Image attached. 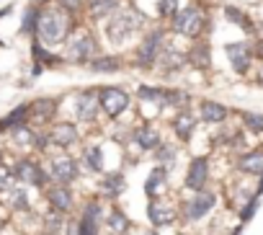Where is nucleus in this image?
Wrapping results in <instances>:
<instances>
[{"label":"nucleus","mask_w":263,"mask_h":235,"mask_svg":"<svg viewBox=\"0 0 263 235\" xmlns=\"http://www.w3.org/2000/svg\"><path fill=\"white\" fill-rule=\"evenodd\" d=\"M72 31V19L65 8H44L39 11V19H36V42L39 44H47V47H57L60 42H65Z\"/></svg>","instance_id":"f257e3e1"},{"label":"nucleus","mask_w":263,"mask_h":235,"mask_svg":"<svg viewBox=\"0 0 263 235\" xmlns=\"http://www.w3.org/2000/svg\"><path fill=\"white\" fill-rule=\"evenodd\" d=\"M145 26V16L137 11V8H119L114 16H108V24H106V34H108V42L121 47L124 42H129L140 29Z\"/></svg>","instance_id":"f03ea898"},{"label":"nucleus","mask_w":263,"mask_h":235,"mask_svg":"<svg viewBox=\"0 0 263 235\" xmlns=\"http://www.w3.org/2000/svg\"><path fill=\"white\" fill-rule=\"evenodd\" d=\"M65 42H67L65 55H67V60L75 62V65H88V62L96 57V52H98L96 37H93L88 29H72Z\"/></svg>","instance_id":"7ed1b4c3"},{"label":"nucleus","mask_w":263,"mask_h":235,"mask_svg":"<svg viewBox=\"0 0 263 235\" xmlns=\"http://www.w3.org/2000/svg\"><path fill=\"white\" fill-rule=\"evenodd\" d=\"M171 26L176 34L181 37H191L196 39L201 34V26H204V13L199 6H186V8H178L171 19Z\"/></svg>","instance_id":"20e7f679"},{"label":"nucleus","mask_w":263,"mask_h":235,"mask_svg":"<svg viewBox=\"0 0 263 235\" xmlns=\"http://www.w3.org/2000/svg\"><path fill=\"white\" fill-rule=\"evenodd\" d=\"M163 47H165V31L163 29H150L142 37L140 47H137V65L140 67H153L158 62Z\"/></svg>","instance_id":"39448f33"},{"label":"nucleus","mask_w":263,"mask_h":235,"mask_svg":"<svg viewBox=\"0 0 263 235\" xmlns=\"http://www.w3.org/2000/svg\"><path fill=\"white\" fill-rule=\"evenodd\" d=\"M129 101H132L129 93L124 88H119V85H103V88H98V106L106 111V116H111V119H116L121 111L129 109Z\"/></svg>","instance_id":"423d86ee"},{"label":"nucleus","mask_w":263,"mask_h":235,"mask_svg":"<svg viewBox=\"0 0 263 235\" xmlns=\"http://www.w3.org/2000/svg\"><path fill=\"white\" fill-rule=\"evenodd\" d=\"M49 178H52L54 184H60V186L72 184V181L78 178V163H75V158L67 155V153L54 155V158L49 160Z\"/></svg>","instance_id":"0eeeda50"},{"label":"nucleus","mask_w":263,"mask_h":235,"mask_svg":"<svg viewBox=\"0 0 263 235\" xmlns=\"http://www.w3.org/2000/svg\"><path fill=\"white\" fill-rule=\"evenodd\" d=\"M13 178H18V181H24V184H31V186H36V189H44L47 181H49V173H47L36 160H31V158H21V160L16 163Z\"/></svg>","instance_id":"6e6552de"},{"label":"nucleus","mask_w":263,"mask_h":235,"mask_svg":"<svg viewBox=\"0 0 263 235\" xmlns=\"http://www.w3.org/2000/svg\"><path fill=\"white\" fill-rule=\"evenodd\" d=\"M214 204H217V196H214L212 191H196V194L186 202L183 214H186L189 222H196V220L206 217V214L214 209Z\"/></svg>","instance_id":"1a4fd4ad"},{"label":"nucleus","mask_w":263,"mask_h":235,"mask_svg":"<svg viewBox=\"0 0 263 235\" xmlns=\"http://www.w3.org/2000/svg\"><path fill=\"white\" fill-rule=\"evenodd\" d=\"M206 181H209V160L204 158V155H196L191 163H189V171H186V189H191V191H204V186H206Z\"/></svg>","instance_id":"9d476101"},{"label":"nucleus","mask_w":263,"mask_h":235,"mask_svg":"<svg viewBox=\"0 0 263 235\" xmlns=\"http://www.w3.org/2000/svg\"><path fill=\"white\" fill-rule=\"evenodd\" d=\"M103 217V207L101 202H85L83 207V214L78 220V235H98V222Z\"/></svg>","instance_id":"9b49d317"},{"label":"nucleus","mask_w":263,"mask_h":235,"mask_svg":"<svg viewBox=\"0 0 263 235\" xmlns=\"http://www.w3.org/2000/svg\"><path fill=\"white\" fill-rule=\"evenodd\" d=\"M98 88H88L83 93H78V101H75V114L78 119L83 122H93L96 114H98Z\"/></svg>","instance_id":"f8f14e48"},{"label":"nucleus","mask_w":263,"mask_h":235,"mask_svg":"<svg viewBox=\"0 0 263 235\" xmlns=\"http://www.w3.org/2000/svg\"><path fill=\"white\" fill-rule=\"evenodd\" d=\"M224 52H227V57H230V62H232V67H235L237 75H245V73L250 70V60H253V49H250V44H245V42H235V44H227Z\"/></svg>","instance_id":"ddd939ff"},{"label":"nucleus","mask_w":263,"mask_h":235,"mask_svg":"<svg viewBox=\"0 0 263 235\" xmlns=\"http://www.w3.org/2000/svg\"><path fill=\"white\" fill-rule=\"evenodd\" d=\"M78 127L72 124V122H60L52 132H49V142H54V145H60V148H72L75 142H78Z\"/></svg>","instance_id":"4468645a"},{"label":"nucleus","mask_w":263,"mask_h":235,"mask_svg":"<svg viewBox=\"0 0 263 235\" xmlns=\"http://www.w3.org/2000/svg\"><path fill=\"white\" fill-rule=\"evenodd\" d=\"M147 217L153 220V225H155V227H165V225H171V222L176 220V209H173V207H168V204H163V202L155 196V199H150Z\"/></svg>","instance_id":"2eb2a0df"},{"label":"nucleus","mask_w":263,"mask_h":235,"mask_svg":"<svg viewBox=\"0 0 263 235\" xmlns=\"http://www.w3.org/2000/svg\"><path fill=\"white\" fill-rule=\"evenodd\" d=\"M47 199H49V204L54 207V212H60V214H65V212H70L72 209V191L67 189V186H54V189H49L47 191Z\"/></svg>","instance_id":"dca6fc26"},{"label":"nucleus","mask_w":263,"mask_h":235,"mask_svg":"<svg viewBox=\"0 0 263 235\" xmlns=\"http://www.w3.org/2000/svg\"><path fill=\"white\" fill-rule=\"evenodd\" d=\"M135 142H137V148H142V150H158V148L163 145V137H160V132H158L155 127L142 124V127L135 132Z\"/></svg>","instance_id":"f3484780"},{"label":"nucleus","mask_w":263,"mask_h":235,"mask_svg":"<svg viewBox=\"0 0 263 235\" xmlns=\"http://www.w3.org/2000/svg\"><path fill=\"white\" fill-rule=\"evenodd\" d=\"M237 168H240L242 173H250V176H263V148L240 155Z\"/></svg>","instance_id":"a211bd4d"},{"label":"nucleus","mask_w":263,"mask_h":235,"mask_svg":"<svg viewBox=\"0 0 263 235\" xmlns=\"http://www.w3.org/2000/svg\"><path fill=\"white\" fill-rule=\"evenodd\" d=\"M88 67H90L93 73H116V70L124 67V60H121L119 55H96V57L88 62Z\"/></svg>","instance_id":"6ab92c4d"},{"label":"nucleus","mask_w":263,"mask_h":235,"mask_svg":"<svg viewBox=\"0 0 263 235\" xmlns=\"http://www.w3.org/2000/svg\"><path fill=\"white\" fill-rule=\"evenodd\" d=\"M199 114H201V119L209 122V124H219L227 119V106L217 103V101H201L199 106Z\"/></svg>","instance_id":"aec40b11"},{"label":"nucleus","mask_w":263,"mask_h":235,"mask_svg":"<svg viewBox=\"0 0 263 235\" xmlns=\"http://www.w3.org/2000/svg\"><path fill=\"white\" fill-rule=\"evenodd\" d=\"M194 130H196V116H194V114L181 111L176 119H173V132H176V137L189 140V137L194 135Z\"/></svg>","instance_id":"412c9836"},{"label":"nucleus","mask_w":263,"mask_h":235,"mask_svg":"<svg viewBox=\"0 0 263 235\" xmlns=\"http://www.w3.org/2000/svg\"><path fill=\"white\" fill-rule=\"evenodd\" d=\"M119 11V0H88V16L90 19H108Z\"/></svg>","instance_id":"4be33fe9"},{"label":"nucleus","mask_w":263,"mask_h":235,"mask_svg":"<svg viewBox=\"0 0 263 235\" xmlns=\"http://www.w3.org/2000/svg\"><path fill=\"white\" fill-rule=\"evenodd\" d=\"M124 186H126V181H124L121 173H108V176H103L101 184H98L101 194H106V196H111V199L119 196V194L124 191Z\"/></svg>","instance_id":"5701e85b"},{"label":"nucleus","mask_w":263,"mask_h":235,"mask_svg":"<svg viewBox=\"0 0 263 235\" xmlns=\"http://www.w3.org/2000/svg\"><path fill=\"white\" fill-rule=\"evenodd\" d=\"M26 119H29V103H21L18 109H13L6 119H0V132L3 130H11V127H24L26 124Z\"/></svg>","instance_id":"b1692460"},{"label":"nucleus","mask_w":263,"mask_h":235,"mask_svg":"<svg viewBox=\"0 0 263 235\" xmlns=\"http://www.w3.org/2000/svg\"><path fill=\"white\" fill-rule=\"evenodd\" d=\"M165 178H168V171H165L163 166H158V168L150 173V178L145 181V194H147L150 199H155L158 191H160V186H165Z\"/></svg>","instance_id":"393cba45"},{"label":"nucleus","mask_w":263,"mask_h":235,"mask_svg":"<svg viewBox=\"0 0 263 235\" xmlns=\"http://www.w3.org/2000/svg\"><path fill=\"white\" fill-rule=\"evenodd\" d=\"M29 111H34L39 119L49 122L54 116V111H57V98H39L36 103H29Z\"/></svg>","instance_id":"a878e982"},{"label":"nucleus","mask_w":263,"mask_h":235,"mask_svg":"<svg viewBox=\"0 0 263 235\" xmlns=\"http://www.w3.org/2000/svg\"><path fill=\"white\" fill-rule=\"evenodd\" d=\"M186 60L194 65V67H199V70H206L209 67V62H212V57H209V47L206 44H194V49L186 55Z\"/></svg>","instance_id":"bb28decb"},{"label":"nucleus","mask_w":263,"mask_h":235,"mask_svg":"<svg viewBox=\"0 0 263 235\" xmlns=\"http://www.w3.org/2000/svg\"><path fill=\"white\" fill-rule=\"evenodd\" d=\"M158 62L163 65V70L173 73V70H178V67L186 62V55H181V52H176V49H165V47H163V52H160Z\"/></svg>","instance_id":"cd10ccee"},{"label":"nucleus","mask_w":263,"mask_h":235,"mask_svg":"<svg viewBox=\"0 0 263 235\" xmlns=\"http://www.w3.org/2000/svg\"><path fill=\"white\" fill-rule=\"evenodd\" d=\"M163 88H155V85H140L137 88V98L142 101V103H158V106H163Z\"/></svg>","instance_id":"c85d7f7f"},{"label":"nucleus","mask_w":263,"mask_h":235,"mask_svg":"<svg viewBox=\"0 0 263 235\" xmlns=\"http://www.w3.org/2000/svg\"><path fill=\"white\" fill-rule=\"evenodd\" d=\"M85 166L90 171H96V173L103 171V150H101V145H90L85 150Z\"/></svg>","instance_id":"c756f323"},{"label":"nucleus","mask_w":263,"mask_h":235,"mask_svg":"<svg viewBox=\"0 0 263 235\" xmlns=\"http://www.w3.org/2000/svg\"><path fill=\"white\" fill-rule=\"evenodd\" d=\"M108 230H111L114 235H121V232L129 230V220H126V214H124L121 209H114V212L108 214Z\"/></svg>","instance_id":"7c9ffc66"},{"label":"nucleus","mask_w":263,"mask_h":235,"mask_svg":"<svg viewBox=\"0 0 263 235\" xmlns=\"http://www.w3.org/2000/svg\"><path fill=\"white\" fill-rule=\"evenodd\" d=\"M224 16H227V21H232V24H237L240 29H245V31H253V21L242 13V11H237V8H232V6H227L224 8Z\"/></svg>","instance_id":"2f4dec72"},{"label":"nucleus","mask_w":263,"mask_h":235,"mask_svg":"<svg viewBox=\"0 0 263 235\" xmlns=\"http://www.w3.org/2000/svg\"><path fill=\"white\" fill-rule=\"evenodd\" d=\"M31 55H34V60L42 65V62H47V65H57V62H62L60 57H52L47 49H44V44H39L36 39H34V44H31Z\"/></svg>","instance_id":"473e14b6"},{"label":"nucleus","mask_w":263,"mask_h":235,"mask_svg":"<svg viewBox=\"0 0 263 235\" xmlns=\"http://www.w3.org/2000/svg\"><path fill=\"white\" fill-rule=\"evenodd\" d=\"M242 124L255 132V135H263V114H253V111H245L242 114Z\"/></svg>","instance_id":"72a5a7b5"},{"label":"nucleus","mask_w":263,"mask_h":235,"mask_svg":"<svg viewBox=\"0 0 263 235\" xmlns=\"http://www.w3.org/2000/svg\"><path fill=\"white\" fill-rule=\"evenodd\" d=\"M189 93L186 91H165L163 93V106H186Z\"/></svg>","instance_id":"f704fd0d"},{"label":"nucleus","mask_w":263,"mask_h":235,"mask_svg":"<svg viewBox=\"0 0 263 235\" xmlns=\"http://www.w3.org/2000/svg\"><path fill=\"white\" fill-rule=\"evenodd\" d=\"M36 19H39V13H36V8L31 6L26 13H24V24H21V31L24 34H34L36 31Z\"/></svg>","instance_id":"c9c22d12"},{"label":"nucleus","mask_w":263,"mask_h":235,"mask_svg":"<svg viewBox=\"0 0 263 235\" xmlns=\"http://www.w3.org/2000/svg\"><path fill=\"white\" fill-rule=\"evenodd\" d=\"M11 207H13V209H21V212L29 209V196H26L24 189H13V191H11Z\"/></svg>","instance_id":"e433bc0d"},{"label":"nucleus","mask_w":263,"mask_h":235,"mask_svg":"<svg viewBox=\"0 0 263 235\" xmlns=\"http://www.w3.org/2000/svg\"><path fill=\"white\" fill-rule=\"evenodd\" d=\"M13 173L3 166V163H0V194H3V191H8V189H13Z\"/></svg>","instance_id":"4c0bfd02"},{"label":"nucleus","mask_w":263,"mask_h":235,"mask_svg":"<svg viewBox=\"0 0 263 235\" xmlns=\"http://www.w3.org/2000/svg\"><path fill=\"white\" fill-rule=\"evenodd\" d=\"M158 160H160V163H168V166H171V163L176 160V148H173V145H165V142H163V145L158 148Z\"/></svg>","instance_id":"58836bf2"},{"label":"nucleus","mask_w":263,"mask_h":235,"mask_svg":"<svg viewBox=\"0 0 263 235\" xmlns=\"http://www.w3.org/2000/svg\"><path fill=\"white\" fill-rule=\"evenodd\" d=\"M255 209H258V196L253 194V196H248V204L240 209V220H242V222H248V220L255 214Z\"/></svg>","instance_id":"ea45409f"},{"label":"nucleus","mask_w":263,"mask_h":235,"mask_svg":"<svg viewBox=\"0 0 263 235\" xmlns=\"http://www.w3.org/2000/svg\"><path fill=\"white\" fill-rule=\"evenodd\" d=\"M62 225H65V220H62V214H60V212H54V214H49V217H47V232L60 235Z\"/></svg>","instance_id":"a19ab883"},{"label":"nucleus","mask_w":263,"mask_h":235,"mask_svg":"<svg viewBox=\"0 0 263 235\" xmlns=\"http://www.w3.org/2000/svg\"><path fill=\"white\" fill-rule=\"evenodd\" d=\"M176 13V0H160L158 3V16H173Z\"/></svg>","instance_id":"79ce46f5"},{"label":"nucleus","mask_w":263,"mask_h":235,"mask_svg":"<svg viewBox=\"0 0 263 235\" xmlns=\"http://www.w3.org/2000/svg\"><path fill=\"white\" fill-rule=\"evenodd\" d=\"M31 137H34V140H31L34 148H39V150H47V148H49V135H39V132H34Z\"/></svg>","instance_id":"37998d69"},{"label":"nucleus","mask_w":263,"mask_h":235,"mask_svg":"<svg viewBox=\"0 0 263 235\" xmlns=\"http://www.w3.org/2000/svg\"><path fill=\"white\" fill-rule=\"evenodd\" d=\"M80 3H83V0H60V8H65L70 13V11H78Z\"/></svg>","instance_id":"c03bdc74"},{"label":"nucleus","mask_w":263,"mask_h":235,"mask_svg":"<svg viewBox=\"0 0 263 235\" xmlns=\"http://www.w3.org/2000/svg\"><path fill=\"white\" fill-rule=\"evenodd\" d=\"M250 49H253V57H260V60H263V42H258V44L250 47Z\"/></svg>","instance_id":"a18cd8bd"},{"label":"nucleus","mask_w":263,"mask_h":235,"mask_svg":"<svg viewBox=\"0 0 263 235\" xmlns=\"http://www.w3.org/2000/svg\"><path fill=\"white\" fill-rule=\"evenodd\" d=\"M42 73H44V65H39V62H36V65H34V70H31V75H34V78H39Z\"/></svg>","instance_id":"49530a36"},{"label":"nucleus","mask_w":263,"mask_h":235,"mask_svg":"<svg viewBox=\"0 0 263 235\" xmlns=\"http://www.w3.org/2000/svg\"><path fill=\"white\" fill-rule=\"evenodd\" d=\"M11 11H13V8H11V6H6V8H0V19H6V16H8V13H11Z\"/></svg>","instance_id":"de8ad7c7"},{"label":"nucleus","mask_w":263,"mask_h":235,"mask_svg":"<svg viewBox=\"0 0 263 235\" xmlns=\"http://www.w3.org/2000/svg\"><path fill=\"white\" fill-rule=\"evenodd\" d=\"M263 194V176H260V181H258V189H255V196H260Z\"/></svg>","instance_id":"09e8293b"},{"label":"nucleus","mask_w":263,"mask_h":235,"mask_svg":"<svg viewBox=\"0 0 263 235\" xmlns=\"http://www.w3.org/2000/svg\"><path fill=\"white\" fill-rule=\"evenodd\" d=\"M258 83L263 85V67H260V73H258Z\"/></svg>","instance_id":"8fccbe9b"},{"label":"nucleus","mask_w":263,"mask_h":235,"mask_svg":"<svg viewBox=\"0 0 263 235\" xmlns=\"http://www.w3.org/2000/svg\"><path fill=\"white\" fill-rule=\"evenodd\" d=\"M44 235H52V232H44Z\"/></svg>","instance_id":"3c124183"}]
</instances>
